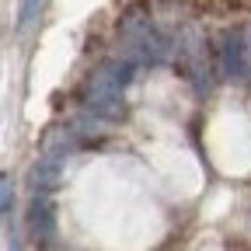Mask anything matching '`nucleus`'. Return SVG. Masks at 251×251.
I'll return each instance as SVG.
<instances>
[{"label": "nucleus", "instance_id": "obj_1", "mask_svg": "<svg viewBox=\"0 0 251 251\" xmlns=\"http://www.w3.org/2000/svg\"><path fill=\"white\" fill-rule=\"evenodd\" d=\"M133 74H136V67H129L122 59H108L101 67H94L84 80V112L98 115L105 122H119L126 115L122 91L133 84Z\"/></svg>", "mask_w": 251, "mask_h": 251}, {"label": "nucleus", "instance_id": "obj_2", "mask_svg": "<svg viewBox=\"0 0 251 251\" xmlns=\"http://www.w3.org/2000/svg\"><path fill=\"white\" fill-rule=\"evenodd\" d=\"M115 59L129 63V67H161V63L171 59V46L168 39L150 25L147 11L133 7L119 18V52Z\"/></svg>", "mask_w": 251, "mask_h": 251}, {"label": "nucleus", "instance_id": "obj_3", "mask_svg": "<svg viewBox=\"0 0 251 251\" xmlns=\"http://www.w3.org/2000/svg\"><path fill=\"white\" fill-rule=\"evenodd\" d=\"M175 63L185 70V77L192 80L196 94H209L213 91V59H209V42H206V31L199 25H181L175 31Z\"/></svg>", "mask_w": 251, "mask_h": 251}, {"label": "nucleus", "instance_id": "obj_4", "mask_svg": "<svg viewBox=\"0 0 251 251\" xmlns=\"http://www.w3.org/2000/svg\"><path fill=\"white\" fill-rule=\"evenodd\" d=\"M28 227H31V237L49 244L52 234H56V206L49 196H31L28 202Z\"/></svg>", "mask_w": 251, "mask_h": 251}, {"label": "nucleus", "instance_id": "obj_5", "mask_svg": "<svg viewBox=\"0 0 251 251\" xmlns=\"http://www.w3.org/2000/svg\"><path fill=\"white\" fill-rule=\"evenodd\" d=\"M220 70L230 80H248V56H244V39L241 31H227L220 46Z\"/></svg>", "mask_w": 251, "mask_h": 251}, {"label": "nucleus", "instance_id": "obj_6", "mask_svg": "<svg viewBox=\"0 0 251 251\" xmlns=\"http://www.w3.org/2000/svg\"><path fill=\"white\" fill-rule=\"evenodd\" d=\"M28 181L35 188V196H52L59 188V181H63V161H56V157H39L31 175H28Z\"/></svg>", "mask_w": 251, "mask_h": 251}, {"label": "nucleus", "instance_id": "obj_7", "mask_svg": "<svg viewBox=\"0 0 251 251\" xmlns=\"http://www.w3.org/2000/svg\"><path fill=\"white\" fill-rule=\"evenodd\" d=\"M67 129L74 133L77 143H80V140L94 143V140L112 136V122H105V119H98V115H91V112H80V115H74V122L67 126Z\"/></svg>", "mask_w": 251, "mask_h": 251}, {"label": "nucleus", "instance_id": "obj_8", "mask_svg": "<svg viewBox=\"0 0 251 251\" xmlns=\"http://www.w3.org/2000/svg\"><path fill=\"white\" fill-rule=\"evenodd\" d=\"M74 150H77V140H74V133L67 126H63V129H52L46 136V143H42V157H56V161H67Z\"/></svg>", "mask_w": 251, "mask_h": 251}, {"label": "nucleus", "instance_id": "obj_9", "mask_svg": "<svg viewBox=\"0 0 251 251\" xmlns=\"http://www.w3.org/2000/svg\"><path fill=\"white\" fill-rule=\"evenodd\" d=\"M39 11H42V0H21V18H18V25L28 28L31 21L39 18Z\"/></svg>", "mask_w": 251, "mask_h": 251}, {"label": "nucleus", "instance_id": "obj_10", "mask_svg": "<svg viewBox=\"0 0 251 251\" xmlns=\"http://www.w3.org/2000/svg\"><path fill=\"white\" fill-rule=\"evenodd\" d=\"M241 39H244V56H248V77H251V25L241 31Z\"/></svg>", "mask_w": 251, "mask_h": 251}, {"label": "nucleus", "instance_id": "obj_11", "mask_svg": "<svg viewBox=\"0 0 251 251\" xmlns=\"http://www.w3.org/2000/svg\"><path fill=\"white\" fill-rule=\"evenodd\" d=\"M4 202H7V196H4V185H0V209H4Z\"/></svg>", "mask_w": 251, "mask_h": 251}, {"label": "nucleus", "instance_id": "obj_12", "mask_svg": "<svg viewBox=\"0 0 251 251\" xmlns=\"http://www.w3.org/2000/svg\"><path fill=\"white\" fill-rule=\"evenodd\" d=\"M46 251H67V248H46Z\"/></svg>", "mask_w": 251, "mask_h": 251}]
</instances>
